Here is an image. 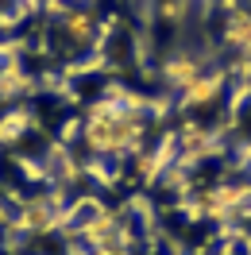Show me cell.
<instances>
[{"instance_id":"2","label":"cell","mask_w":251,"mask_h":255,"mask_svg":"<svg viewBox=\"0 0 251 255\" xmlns=\"http://www.w3.org/2000/svg\"><path fill=\"white\" fill-rule=\"evenodd\" d=\"M54 35L70 50H85L101 39V16L93 12V4H66L54 16Z\"/></svg>"},{"instance_id":"7","label":"cell","mask_w":251,"mask_h":255,"mask_svg":"<svg viewBox=\"0 0 251 255\" xmlns=\"http://www.w3.org/2000/svg\"><path fill=\"white\" fill-rule=\"evenodd\" d=\"M47 4H54V0H47Z\"/></svg>"},{"instance_id":"4","label":"cell","mask_w":251,"mask_h":255,"mask_svg":"<svg viewBox=\"0 0 251 255\" xmlns=\"http://www.w3.org/2000/svg\"><path fill=\"white\" fill-rule=\"evenodd\" d=\"M54 224H62V209L50 197H35L19 213V228H27V232H50Z\"/></svg>"},{"instance_id":"1","label":"cell","mask_w":251,"mask_h":255,"mask_svg":"<svg viewBox=\"0 0 251 255\" xmlns=\"http://www.w3.org/2000/svg\"><path fill=\"white\" fill-rule=\"evenodd\" d=\"M81 131L97 155H127L143 139V112L131 105V97H101L85 112Z\"/></svg>"},{"instance_id":"5","label":"cell","mask_w":251,"mask_h":255,"mask_svg":"<svg viewBox=\"0 0 251 255\" xmlns=\"http://www.w3.org/2000/svg\"><path fill=\"white\" fill-rule=\"evenodd\" d=\"M224 43L240 54H251V4H240V8H228L224 16Z\"/></svg>"},{"instance_id":"3","label":"cell","mask_w":251,"mask_h":255,"mask_svg":"<svg viewBox=\"0 0 251 255\" xmlns=\"http://www.w3.org/2000/svg\"><path fill=\"white\" fill-rule=\"evenodd\" d=\"M220 89H224V70H197V74L178 89V97H182L186 109H205V105H213L220 97Z\"/></svg>"},{"instance_id":"6","label":"cell","mask_w":251,"mask_h":255,"mask_svg":"<svg viewBox=\"0 0 251 255\" xmlns=\"http://www.w3.org/2000/svg\"><path fill=\"white\" fill-rule=\"evenodd\" d=\"M197 70H201V62H197L193 54H174V58H166V62H162V78L170 81L174 89H182V85H186Z\"/></svg>"}]
</instances>
